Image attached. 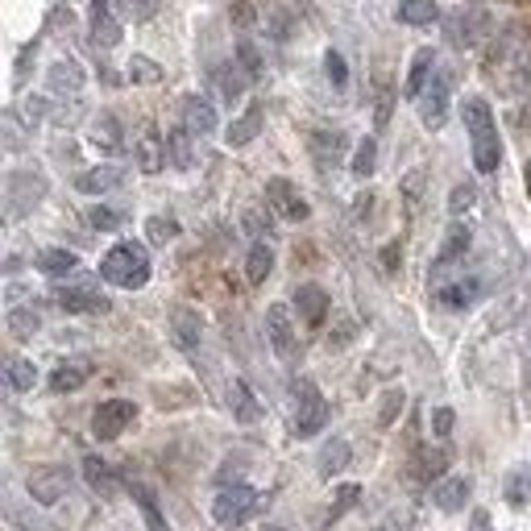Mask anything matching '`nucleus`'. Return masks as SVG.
<instances>
[{
  "instance_id": "a18cd8bd",
  "label": "nucleus",
  "mask_w": 531,
  "mask_h": 531,
  "mask_svg": "<svg viewBox=\"0 0 531 531\" xmlns=\"http://www.w3.org/2000/svg\"><path fill=\"white\" fill-rule=\"evenodd\" d=\"M403 411V390H386L382 395V407H378V428H390Z\"/></svg>"
},
{
  "instance_id": "c03bdc74",
  "label": "nucleus",
  "mask_w": 531,
  "mask_h": 531,
  "mask_svg": "<svg viewBox=\"0 0 531 531\" xmlns=\"http://www.w3.org/2000/svg\"><path fill=\"white\" fill-rule=\"evenodd\" d=\"M166 150H171V162L175 166H191V133L187 129H175L166 137Z\"/></svg>"
},
{
  "instance_id": "393cba45",
  "label": "nucleus",
  "mask_w": 531,
  "mask_h": 531,
  "mask_svg": "<svg viewBox=\"0 0 531 531\" xmlns=\"http://www.w3.org/2000/svg\"><path fill=\"white\" fill-rule=\"evenodd\" d=\"M88 137H92V146H96V150H104V154H117V150L125 146V137H121V121H117L113 113H100V117L92 121Z\"/></svg>"
},
{
  "instance_id": "49530a36",
  "label": "nucleus",
  "mask_w": 531,
  "mask_h": 531,
  "mask_svg": "<svg viewBox=\"0 0 531 531\" xmlns=\"http://www.w3.org/2000/svg\"><path fill=\"white\" fill-rule=\"evenodd\" d=\"M473 204H478V191H473V183H457L453 195H449V212L461 216V212H469Z\"/></svg>"
},
{
  "instance_id": "0eeeda50",
  "label": "nucleus",
  "mask_w": 531,
  "mask_h": 531,
  "mask_svg": "<svg viewBox=\"0 0 531 531\" xmlns=\"http://www.w3.org/2000/svg\"><path fill=\"white\" fill-rule=\"evenodd\" d=\"M25 490H30L34 502L42 507H54V502H63L67 490H71V473L63 465H38L30 478H25Z\"/></svg>"
},
{
  "instance_id": "6e6d98bb",
  "label": "nucleus",
  "mask_w": 531,
  "mask_h": 531,
  "mask_svg": "<svg viewBox=\"0 0 531 531\" xmlns=\"http://www.w3.org/2000/svg\"><path fill=\"white\" fill-rule=\"evenodd\" d=\"M233 17H237V25H249V21H254V9H249V5H237Z\"/></svg>"
},
{
  "instance_id": "9b49d317",
  "label": "nucleus",
  "mask_w": 531,
  "mask_h": 531,
  "mask_svg": "<svg viewBox=\"0 0 531 531\" xmlns=\"http://www.w3.org/2000/svg\"><path fill=\"white\" fill-rule=\"evenodd\" d=\"M419 121L428 129H440L449 121V75H436L424 88V96H419Z\"/></svg>"
},
{
  "instance_id": "2eb2a0df",
  "label": "nucleus",
  "mask_w": 531,
  "mask_h": 531,
  "mask_svg": "<svg viewBox=\"0 0 531 531\" xmlns=\"http://www.w3.org/2000/svg\"><path fill=\"white\" fill-rule=\"evenodd\" d=\"M88 30H92V42L104 46V50H113L121 42V21L113 17V5H108V0H96V5H92Z\"/></svg>"
},
{
  "instance_id": "b1692460",
  "label": "nucleus",
  "mask_w": 531,
  "mask_h": 531,
  "mask_svg": "<svg viewBox=\"0 0 531 531\" xmlns=\"http://www.w3.org/2000/svg\"><path fill=\"white\" fill-rule=\"evenodd\" d=\"M88 378H92V361H63V366L50 374V390L54 395H71V390H79Z\"/></svg>"
},
{
  "instance_id": "7ed1b4c3",
  "label": "nucleus",
  "mask_w": 531,
  "mask_h": 531,
  "mask_svg": "<svg viewBox=\"0 0 531 531\" xmlns=\"http://www.w3.org/2000/svg\"><path fill=\"white\" fill-rule=\"evenodd\" d=\"M324 424H328V403H324V395L316 390V382H295V419H291V432L299 436V440H307V436H316V432H324Z\"/></svg>"
},
{
  "instance_id": "20e7f679",
  "label": "nucleus",
  "mask_w": 531,
  "mask_h": 531,
  "mask_svg": "<svg viewBox=\"0 0 531 531\" xmlns=\"http://www.w3.org/2000/svg\"><path fill=\"white\" fill-rule=\"evenodd\" d=\"M444 34H449V46H457V50H473L482 38L494 34V17L482 13V9H457V13L444 17Z\"/></svg>"
},
{
  "instance_id": "8fccbe9b",
  "label": "nucleus",
  "mask_w": 531,
  "mask_h": 531,
  "mask_svg": "<svg viewBox=\"0 0 531 531\" xmlns=\"http://www.w3.org/2000/svg\"><path fill=\"white\" fill-rule=\"evenodd\" d=\"M357 498H361V490H357L353 482H349V486H341V490H337V502H332V507H328V519H332V523H337V519H341V515H345L349 507H353V502H357Z\"/></svg>"
},
{
  "instance_id": "ddd939ff",
  "label": "nucleus",
  "mask_w": 531,
  "mask_h": 531,
  "mask_svg": "<svg viewBox=\"0 0 531 531\" xmlns=\"http://www.w3.org/2000/svg\"><path fill=\"white\" fill-rule=\"evenodd\" d=\"M266 200H270V208L283 220H307V212H312V208H307V200L287 179H270L266 183Z\"/></svg>"
},
{
  "instance_id": "39448f33",
  "label": "nucleus",
  "mask_w": 531,
  "mask_h": 531,
  "mask_svg": "<svg viewBox=\"0 0 531 531\" xmlns=\"http://www.w3.org/2000/svg\"><path fill=\"white\" fill-rule=\"evenodd\" d=\"M254 502H258V494H254V486H245V482H237V486H229V490H220L216 494V502H212V519H216V527H241L245 519H249V511H254Z\"/></svg>"
},
{
  "instance_id": "bf43d9fd",
  "label": "nucleus",
  "mask_w": 531,
  "mask_h": 531,
  "mask_svg": "<svg viewBox=\"0 0 531 531\" xmlns=\"http://www.w3.org/2000/svg\"><path fill=\"white\" fill-rule=\"evenodd\" d=\"M515 5H531V0H515Z\"/></svg>"
},
{
  "instance_id": "473e14b6",
  "label": "nucleus",
  "mask_w": 531,
  "mask_h": 531,
  "mask_svg": "<svg viewBox=\"0 0 531 531\" xmlns=\"http://www.w3.org/2000/svg\"><path fill=\"white\" fill-rule=\"evenodd\" d=\"M216 88H220V96H225V100L233 104V100H241V96H245L249 75H245V71H237V63H225V67L216 71Z\"/></svg>"
},
{
  "instance_id": "4c0bfd02",
  "label": "nucleus",
  "mask_w": 531,
  "mask_h": 531,
  "mask_svg": "<svg viewBox=\"0 0 531 531\" xmlns=\"http://www.w3.org/2000/svg\"><path fill=\"white\" fill-rule=\"evenodd\" d=\"M349 440H332V444H324V453H320V473L324 478H332V473H341L345 465H349Z\"/></svg>"
},
{
  "instance_id": "e433bc0d",
  "label": "nucleus",
  "mask_w": 531,
  "mask_h": 531,
  "mask_svg": "<svg viewBox=\"0 0 531 531\" xmlns=\"http://www.w3.org/2000/svg\"><path fill=\"white\" fill-rule=\"evenodd\" d=\"M38 328H42V316L34 312V307H13V312H9V332L17 341L38 337Z\"/></svg>"
},
{
  "instance_id": "aec40b11",
  "label": "nucleus",
  "mask_w": 531,
  "mask_h": 531,
  "mask_svg": "<svg viewBox=\"0 0 531 531\" xmlns=\"http://www.w3.org/2000/svg\"><path fill=\"white\" fill-rule=\"evenodd\" d=\"M183 129L195 137V133H212L216 129V108H212V100H204V96H187L183 100Z\"/></svg>"
},
{
  "instance_id": "864d4df0",
  "label": "nucleus",
  "mask_w": 531,
  "mask_h": 531,
  "mask_svg": "<svg viewBox=\"0 0 531 531\" xmlns=\"http://www.w3.org/2000/svg\"><path fill=\"white\" fill-rule=\"evenodd\" d=\"M245 229L254 233V237H258V233H270V212H266V216H262L258 208H254V212H245Z\"/></svg>"
},
{
  "instance_id": "13d9d810",
  "label": "nucleus",
  "mask_w": 531,
  "mask_h": 531,
  "mask_svg": "<svg viewBox=\"0 0 531 531\" xmlns=\"http://www.w3.org/2000/svg\"><path fill=\"white\" fill-rule=\"evenodd\" d=\"M469 5H486V0H469Z\"/></svg>"
},
{
  "instance_id": "09e8293b",
  "label": "nucleus",
  "mask_w": 531,
  "mask_h": 531,
  "mask_svg": "<svg viewBox=\"0 0 531 531\" xmlns=\"http://www.w3.org/2000/svg\"><path fill=\"white\" fill-rule=\"evenodd\" d=\"M88 225L100 229V233H113V229H121V212H113V208H92L88 212Z\"/></svg>"
},
{
  "instance_id": "f704fd0d",
  "label": "nucleus",
  "mask_w": 531,
  "mask_h": 531,
  "mask_svg": "<svg viewBox=\"0 0 531 531\" xmlns=\"http://www.w3.org/2000/svg\"><path fill=\"white\" fill-rule=\"evenodd\" d=\"M50 88L54 92H79L83 88V71H79V63H71V59H59L50 67Z\"/></svg>"
},
{
  "instance_id": "c85d7f7f",
  "label": "nucleus",
  "mask_w": 531,
  "mask_h": 531,
  "mask_svg": "<svg viewBox=\"0 0 531 531\" xmlns=\"http://www.w3.org/2000/svg\"><path fill=\"white\" fill-rule=\"evenodd\" d=\"M34 266H38L42 274H50V278H67V274L79 266V258L71 254V249H42V254L34 258Z\"/></svg>"
},
{
  "instance_id": "ea45409f",
  "label": "nucleus",
  "mask_w": 531,
  "mask_h": 531,
  "mask_svg": "<svg viewBox=\"0 0 531 531\" xmlns=\"http://www.w3.org/2000/svg\"><path fill=\"white\" fill-rule=\"evenodd\" d=\"M237 67H241L249 79H262V54H258V46L249 42V38L237 42Z\"/></svg>"
},
{
  "instance_id": "412c9836",
  "label": "nucleus",
  "mask_w": 531,
  "mask_h": 531,
  "mask_svg": "<svg viewBox=\"0 0 531 531\" xmlns=\"http://www.w3.org/2000/svg\"><path fill=\"white\" fill-rule=\"evenodd\" d=\"M229 407H233L237 424H258V419H262V403L254 399V390H249L245 378H233V386H229Z\"/></svg>"
},
{
  "instance_id": "a19ab883",
  "label": "nucleus",
  "mask_w": 531,
  "mask_h": 531,
  "mask_svg": "<svg viewBox=\"0 0 531 531\" xmlns=\"http://www.w3.org/2000/svg\"><path fill=\"white\" fill-rule=\"evenodd\" d=\"M146 233H150L154 245H166V241L179 237V220H175V216H150V220H146Z\"/></svg>"
},
{
  "instance_id": "4d7b16f0",
  "label": "nucleus",
  "mask_w": 531,
  "mask_h": 531,
  "mask_svg": "<svg viewBox=\"0 0 531 531\" xmlns=\"http://www.w3.org/2000/svg\"><path fill=\"white\" fill-rule=\"evenodd\" d=\"M523 183H527V195H531V158H527V166H523Z\"/></svg>"
},
{
  "instance_id": "f03ea898",
  "label": "nucleus",
  "mask_w": 531,
  "mask_h": 531,
  "mask_svg": "<svg viewBox=\"0 0 531 531\" xmlns=\"http://www.w3.org/2000/svg\"><path fill=\"white\" fill-rule=\"evenodd\" d=\"M100 278H104V283H113V287H121V291H142L150 283V254H146V245H137V241L113 245L104 254V262H100Z\"/></svg>"
},
{
  "instance_id": "37998d69",
  "label": "nucleus",
  "mask_w": 531,
  "mask_h": 531,
  "mask_svg": "<svg viewBox=\"0 0 531 531\" xmlns=\"http://www.w3.org/2000/svg\"><path fill=\"white\" fill-rule=\"evenodd\" d=\"M424 187H428V171H424V166H415V171L403 179V200H407V208H419V200H424Z\"/></svg>"
},
{
  "instance_id": "c9c22d12",
  "label": "nucleus",
  "mask_w": 531,
  "mask_h": 531,
  "mask_svg": "<svg viewBox=\"0 0 531 531\" xmlns=\"http://www.w3.org/2000/svg\"><path fill=\"white\" fill-rule=\"evenodd\" d=\"M5 378H9V386L17 390V395H25V390H34V386H38V370H34V361H25V357H9Z\"/></svg>"
},
{
  "instance_id": "7c9ffc66",
  "label": "nucleus",
  "mask_w": 531,
  "mask_h": 531,
  "mask_svg": "<svg viewBox=\"0 0 531 531\" xmlns=\"http://www.w3.org/2000/svg\"><path fill=\"white\" fill-rule=\"evenodd\" d=\"M129 494H133V502H137V507H142V515H146V527H150V531H166V519H162V507H158L154 490H150V486H142V482H133V486H129Z\"/></svg>"
},
{
  "instance_id": "f8f14e48",
  "label": "nucleus",
  "mask_w": 531,
  "mask_h": 531,
  "mask_svg": "<svg viewBox=\"0 0 531 531\" xmlns=\"http://www.w3.org/2000/svg\"><path fill=\"white\" fill-rule=\"evenodd\" d=\"M171 337H175V345L183 353L200 349V341H204V320H200V312H195V307H187V303L171 307Z\"/></svg>"
},
{
  "instance_id": "dca6fc26",
  "label": "nucleus",
  "mask_w": 531,
  "mask_h": 531,
  "mask_svg": "<svg viewBox=\"0 0 531 531\" xmlns=\"http://www.w3.org/2000/svg\"><path fill=\"white\" fill-rule=\"evenodd\" d=\"M328 307H332V299H328V291H324V287H316V283H307V287H299V291H295V312H299V320H303V324L320 328V324L328 320Z\"/></svg>"
},
{
  "instance_id": "72a5a7b5",
  "label": "nucleus",
  "mask_w": 531,
  "mask_h": 531,
  "mask_svg": "<svg viewBox=\"0 0 531 531\" xmlns=\"http://www.w3.org/2000/svg\"><path fill=\"white\" fill-rule=\"evenodd\" d=\"M341 150H345V137H341V133H324V129L312 133V154H316L320 166H337Z\"/></svg>"
},
{
  "instance_id": "de8ad7c7",
  "label": "nucleus",
  "mask_w": 531,
  "mask_h": 531,
  "mask_svg": "<svg viewBox=\"0 0 531 531\" xmlns=\"http://www.w3.org/2000/svg\"><path fill=\"white\" fill-rule=\"evenodd\" d=\"M117 5H121V13L133 17V21H150V17L158 13L162 0H117Z\"/></svg>"
},
{
  "instance_id": "5701e85b",
  "label": "nucleus",
  "mask_w": 531,
  "mask_h": 531,
  "mask_svg": "<svg viewBox=\"0 0 531 531\" xmlns=\"http://www.w3.org/2000/svg\"><path fill=\"white\" fill-rule=\"evenodd\" d=\"M125 183V166H92V171H83L75 179L79 191H88V195H104V191H113Z\"/></svg>"
},
{
  "instance_id": "a878e982",
  "label": "nucleus",
  "mask_w": 531,
  "mask_h": 531,
  "mask_svg": "<svg viewBox=\"0 0 531 531\" xmlns=\"http://www.w3.org/2000/svg\"><path fill=\"white\" fill-rule=\"evenodd\" d=\"M432 67H436V50L432 46H419L415 50V59H411V75H407V96L411 100H419L424 96V88H428V75H432Z\"/></svg>"
},
{
  "instance_id": "1a4fd4ad",
  "label": "nucleus",
  "mask_w": 531,
  "mask_h": 531,
  "mask_svg": "<svg viewBox=\"0 0 531 531\" xmlns=\"http://www.w3.org/2000/svg\"><path fill=\"white\" fill-rule=\"evenodd\" d=\"M266 337H270V349L283 357V361L295 357V320H291V307L287 303L266 307Z\"/></svg>"
},
{
  "instance_id": "79ce46f5",
  "label": "nucleus",
  "mask_w": 531,
  "mask_h": 531,
  "mask_svg": "<svg viewBox=\"0 0 531 531\" xmlns=\"http://www.w3.org/2000/svg\"><path fill=\"white\" fill-rule=\"evenodd\" d=\"M129 79L133 83H162V67L154 59H146V54H133V59H129Z\"/></svg>"
},
{
  "instance_id": "4468645a",
  "label": "nucleus",
  "mask_w": 531,
  "mask_h": 531,
  "mask_svg": "<svg viewBox=\"0 0 531 531\" xmlns=\"http://www.w3.org/2000/svg\"><path fill=\"white\" fill-rule=\"evenodd\" d=\"M469 494H473V482L465 478V473H449V478H440L432 486V502L440 511H465Z\"/></svg>"
},
{
  "instance_id": "a211bd4d",
  "label": "nucleus",
  "mask_w": 531,
  "mask_h": 531,
  "mask_svg": "<svg viewBox=\"0 0 531 531\" xmlns=\"http://www.w3.org/2000/svg\"><path fill=\"white\" fill-rule=\"evenodd\" d=\"M133 154H137V166H142L146 175H158L162 166H166V142H162V133L158 129H146L142 137H137Z\"/></svg>"
},
{
  "instance_id": "2f4dec72",
  "label": "nucleus",
  "mask_w": 531,
  "mask_h": 531,
  "mask_svg": "<svg viewBox=\"0 0 531 531\" xmlns=\"http://www.w3.org/2000/svg\"><path fill=\"white\" fill-rule=\"evenodd\" d=\"M399 21L403 25H432V21H440V5L436 0H399Z\"/></svg>"
},
{
  "instance_id": "f257e3e1",
  "label": "nucleus",
  "mask_w": 531,
  "mask_h": 531,
  "mask_svg": "<svg viewBox=\"0 0 531 531\" xmlns=\"http://www.w3.org/2000/svg\"><path fill=\"white\" fill-rule=\"evenodd\" d=\"M465 129H469V142H473V166H478L482 175H494L498 162H502V142H498V125H494V113L482 96H469L465 108Z\"/></svg>"
},
{
  "instance_id": "423d86ee",
  "label": "nucleus",
  "mask_w": 531,
  "mask_h": 531,
  "mask_svg": "<svg viewBox=\"0 0 531 531\" xmlns=\"http://www.w3.org/2000/svg\"><path fill=\"white\" fill-rule=\"evenodd\" d=\"M54 303L63 307L71 316H92V312H108V299L104 291L92 283V278H83V283H63L54 291Z\"/></svg>"
},
{
  "instance_id": "bb28decb",
  "label": "nucleus",
  "mask_w": 531,
  "mask_h": 531,
  "mask_svg": "<svg viewBox=\"0 0 531 531\" xmlns=\"http://www.w3.org/2000/svg\"><path fill=\"white\" fill-rule=\"evenodd\" d=\"M270 270H274V249L266 241H254V245H249V254H245V278L254 287H262L270 278Z\"/></svg>"
},
{
  "instance_id": "5fc2aeb1",
  "label": "nucleus",
  "mask_w": 531,
  "mask_h": 531,
  "mask_svg": "<svg viewBox=\"0 0 531 531\" xmlns=\"http://www.w3.org/2000/svg\"><path fill=\"white\" fill-rule=\"evenodd\" d=\"M382 262H386V270H395V266L403 262V249H399V245H386V249H382Z\"/></svg>"
},
{
  "instance_id": "4be33fe9",
  "label": "nucleus",
  "mask_w": 531,
  "mask_h": 531,
  "mask_svg": "<svg viewBox=\"0 0 531 531\" xmlns=\"http://www.w3.org/2000/svg\"><path fill=\"white\" fill-rule=\"evenodd\" d=\"M262 117H266V113H262V104H249V108H245V113H241V117H237V121L229 125V133H225V142H229L233 150L249 146V142H254V137L262 133Z\"/></svg>"
},
{
  "instance_id": "603ef678",
  "label": "nucleus",
  "mask_w": 531,
  "mask_h": 531,
  "mask_svg": "<svg viewBox=\"0 0 531 531\" xmlns=\"http://www.w3.org/2000/svg\"><path fill=\"white\" fill-rule=\"evenodd\" d=\"M453 419H457V415H453V407H440V411L432 415V428H436V436H449V432H453Z\"/></svg>"
},
{
  "instance_id": "cd10ccee",
  "label": "nucleus",
  "mask_w": 531,
  "mask_h": 531,
  "mask_svg": "<svg viewBox=\"0 0 531 531\" xmlns=\"http://www.w3.org/2000/svg\"><path fill=\"white\" fill-rule=\"evenodd\" d=\"M83 482H88L96 494H113L117 490V473H113V465H108L104 457H88V461H83Z\"/></svg>"
},
{
  "instance_id": "6e6552de",
  "label": "nucleus",
  "mask_w": 531,
  "mask_h": 531,
  "mask_svg": "<svg viewBox=\"0 0 531 531\" xmlns=\"http://www.w3.org/2000/svg\"><path fill=\"white\" fill-rule=\"evenodd\" d=\"M133 419H137V403H129V399H104L92 411V436L96 440H117L133 424Z\"/></svg>"
},
{
  "instance_id": "9d476101",
  "label": "nucleus",
  "mask_w": 531,
  "mask_h": 531,
  "mask_svg": "<svg viewBox=\"0 0 531 531\" xmlns=\"http://www.w3.org/2000/svg\"><path fill=\"white\" fill-rule=\"evenodd\" d=\"M46 195V179L34 171H17L9 179V216H25L30 208H38V200Z\"/></svg>"
},
{
  "instance_id": "3c124183",
  "label": "nucleus",
  "mask_w": 531,
  "mask_h": 531,
  "mask_svg": "<svg viewBox=\"0 0 531 531\" xmlns=\"http://www.w3.org/2000/svg\"><path fill=\"white\" fill-rule=\"evenodd\" d=\"M324 71H328V79L337 83V88H345V83H349V67H345V59H341L337 50H328V54H324Z\"/></svg>"
},
{
  "instance_id": "58836bf2",
  "label": "nucleus",
  "mask_w": 531,
  "mask_h": 531,
  "mask_svg": "<svg viewBox=\"0 0 531 531\" xmlns=\"http://www.w3.org/2000/svg\"><path fill=\"white\" fill-rule=\"evenodd\" d=\"M374 166H378V142H374V137H366V142L357 146V154H353V175L357 179H370Z\"/></svg>"
},
{
  "instance_id": "6ab92c4d",
  "label": "nucleus",
  "mask_w": 531,
  "mask_h": 531,
  "mask_svg": "<svg viewBox=\"0 0 531 531\" xmlns=\"http://www.w3.org/2000/svg\"><path fill=\"white\" fill-rule=\"evenodd\" d=\"M444 473H449V453H444V449H419L415 453V465H411V478L415 482L436 486Z\"/></svg>"
},
{
  "instance_id": "f3484780",
  "label": "nucleus",
  "mask_w": 531,
  "mask_h": 531,
  "mask_svg": "<svg viewBox=\"0 0 531 531\" xmlns=\"http://www.w3.org/2000/svg\"><path fill=\"white\" fill-rule=\"evenodd\" d=\"M469 245H473V233H469V225H461V220H453V225H449V233H444V241H440V254H436V266H432V270H444V266L461 262V258L469 254Z\"/></svg>"
},
{
  "instance_id": "c756f323",
  "label": "nucleus",
  "mask_w": 531,
  "mask_h": 531,
  "mask_svg": "<svg viewBox=\"0 0 531 531\" xmlns=\"http://www.w3.org/2000/svg\"><path fill=\"white\" fill-rule=\"evenodd\" d=\"M478 295H482V283H478V278H457V283L440 287V303H444V307H469Z\"/></svg>"
}]
</instances>
